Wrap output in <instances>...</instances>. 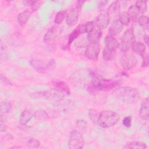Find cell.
I'll use <instances>...</instances> for the list:
<instances>
[{
	"label": "cell",
	"instance_id": "cell-1",
	"mask_svg": "<svg viewBox=\"0 0 149 149\" xmlns=\"http://www.w3.org/2000/svg\"><path fill=\"white\" fill-rule=\"evenodd\" d=\"M116 96L126 103H134L140 98L139 91L135 88L130 87H118L115 90Z\"/></svg>",
	"mask_w": 149,
	"mask_h": 149
},
{
	"label": "cell",
	"instance_id": "cell-2",
	"mask_svg": "<svg viewBox=\"0 0 149 149\" xmlns=\"http://www.w3.org/2000/svg\"><path fill=\"white\" fill-rule=\"evenodd\" d=\"M120 119V115L116 112L106 110L100 113L97 125L103 128H108L114 126Z\"/></svg>",
	"mask_w": 149,
	"mask_h": 149
},
{
	"label": "cell",
	"instance_id": "cell-3",
	"mask_svg": "<svg viewBox=\"0 0 149 149\" xmlns=\"http://www.w3.org/2000/svg\"><path fill=\"white\" fill-rule=\"evenodd\" d=\"M135 42L136 39L133 29L132 28L127 29L123 33L120 43H119L120 50L123 52L129 51Z\"/></svg>",
	"mask_w": 149,
	"mask_h": 149
},
{
	"label": "cell",
	"instance_id": "cell-4",
	"mask_svg": "<svg viewBox=\"0 0 149 149\" xmlns=\"http://www.w3.org/2000/svg\"><path fill=\"white\" fill-rule=\"evenodd\" d=\"M84 145V139L81 133L77 130L70 132L68 142V146L71 149L82 148Z\"/></svg>",
	"mask_w": 149,
	"mask_h": 149
},
{
	"label": "cell",
	"instance_id": "cell-5",
	"mask_svg": "<svg viewBox=\"0 0 149 149\" xmlns=\"http://www.w3.org/2000/svg\"><path fill=\"white\" fill-rule=\"evenodd\" d=\"M137 59L132 54H126L120 58V65L125 70H130L136 67Z\"/></svg>",
	"mask_w": 149,
	"mask_h": 149
},
{
	"label": "cell",
	"instance_id": "cell-6",
	"mask_svg": "<svg viewBox=\"0 0 149 149\" xmlns=\"http://www.w3.org/2000/svg\"><path fill=\"white\" fill-rule=\"evenodd\" d=\"M54 60L48 61L47 63L38 61L37 59H31L30 63L32 66L34 67L37 71L40 73H45L51 68L54 66Z\"/></svg>",
	"mask_w": 149,
	"mask_h": 149
},
{
	"label": "cell",
	"instance_id": "cell-7",
	"mask_svg": "<svg viewBox=\"0 0 149 149\" xmlns=\"http://www.w3.org/2000/svg\"><path fill=\"white\" fill-rule=\"evenodd\" d=\"M100 52V47L98 44H91L87 47L85 50V56L90 60L95 61L98 59Z\"/></svg>",
	"mask_w": 149,
	"mask_h": 149
},
{
	"label": "cell",
	"instance_id": "cell-8",
	"mask_svg": "<svg viewBox=\"0 0 149 149\" xmlns=\"http://www.w3.org/2000/svg\"><path fill=\"white\" fill-rule=\"evenodd\" d=\"M80 10L81 9L75 6V8L70 9V11L66 14V23L69 26L73 27L77 24Z\"/></svg>",
	"mask_w": 149,
	"mask_h": 149
},
{
	"label": "cell",
	"instance_id": "cell-9",
	"mask_svg": "<svg viewBox=\"0 0 149 149\" xmlns=\"http://www.w3.org/2000/svg\"><path fill=\"white\" fill-rule=\"evenodd\" d=\"M110 17L107 13H102L100 14L94 22L96 27L101 30L105 29L109 25L110 22Z\"/></svg>",
	"mask_w": 149,
	"mask_h": 149
},
{
	"label": "cell",
	"instance_id": "cell-10",
	"mask_svg": "<svg viewBox=\"0 0 149 149\" xmlns=\"http://www.w3.org/2000/svg\"><path fill=\"white\" fill-rule=\"evenodd\" d=\"M102 35V30L95 26L94 28L87 34L88 41L91 44H98V42Z\"/></svg>",
	"mask_w": 149,
	"mask_h": 149
},
{
	"label": "cell",
	"instance_id": "cell-11",
	"mask_svg": "<svg viewBox=\"0 0 149 149\" xmlns=\"http://www.w3.org/2000/svg\"><path fill=\"white\" fill-rule=\"evenodd\" d=\"M60 33L59 27L58 26H53L49 28L45 33L44 36V41L45 42H48L56 38Z\"/></svg>",
	"mask_w": 149,
	"mask_h": 149
},
{
	"label": "cell",
	"instance_id": "cell-12",
	"mask_svg": "<svg viewBox=\"0 0 149 149\" xmlns=\"http://www.w3.org/2000/svg\"><path fill=\"white\" fill-rule=\"evenodd\" d=\"M123 29V25L122 23L119 19H115L113 20L111 24L108 29V33L109 36H115L119 34L122 31Z\"/></svg>",
	"mask_w": 149,
	"mask_h": 149
},
{
	"label": "cell",
	"instance_id": "cell-13",
	"mask_svg": "<svg viewBox=\"0 0 149 149\" xmlns=\"http://www.w3.org/2000/svg\"><path fill=\"white\" fill-rule=\"evenodd\" d=\"M52 85L55 91L59 93L65 94L66 95L70 94V90L65 82L60 80L55 81L52 83Z\"/></svg>",
	"mask_w": 149,
	"mask_h": 149
},
{
	"label": "cell",
	"instance_id": "cell-14",
	"mask_svg": "<svg viewBox=\"0 0 149 149\" xmlns=\"http://www.w3.org/2000/svg\"><path fill=\"white\" fill-rule=\"evenodd\" d=\"M149 101H148V98L147 97L146 99H144L141 104V107L139 109V117L144 120L147 121L148 120L149 118V110H148V107H149Z\"/></svg>",
	"mask_w": 149,
	"mask_h": 149
},
{
	"label": "cell",
	"instance_id": "cell-15",
	"mask_svg": "<svg viewBox=\"0 0 149 149\" xmlns=\"http://www.w3.org/2000/svg\"><path fill=\"white\" fill-rule=\"evenodd\" d=\"M120 13V5L119 1L113 2L108 7L107 14L111 17L119 16Z\"/></svg>",
	"mask_w": 149,
	"mask_h": 149
},
{
	"label": "cell",
	"instance_id": "cell-16",
	"mask_svg": "<svg viewBox=\"0 0 149 149\" xmlns=\"http://www.w3.org/2000/svg\"><path fill=\"white\" fill-rule=\"evenodd\" d=\"M104 42L105 44V47L116 51V49L119 48V42H118V40L111 36H106L104 39Z\"/></svg>",
	"mask_w": 149,
	"mask_h": 149
},
{
	"label": "cell",
	"instance_id": "cell-17",
	"mask_svg": "<svg viewBox=\"0 0 149 149\" xmlns=\"http://www.w3.org/2000/svg\"><path fill=\"white\" fill-rule=\"evenodd\" d=\"M32 12L30 10H24L23 12H20L17 16V20L18 23L21 26H24L27 22L29 20L30 17L31 16Z\"/></svg>",
	"mask_w": 149,
	"mask_h": 149
},
{
	"label": "cell",
	"instance_id": "cell-18",
	"mask_svg": "<svg viewBox=\"0 0 149 149\" xmlns=\"http://www.w3.org/2000/svg\"><path fill=\"white\" fill-rule=\"evenodd\" d=\"M34 116L33 113L28 109L23 111L19 117V123L22 125H26Z\"/></svg>",
	"mask_w": 149,
	"mask_h": 149
},
{
	"label": "cell",
	"instance_id": "cell-19",
	"mask_svg": "<svg viewBox=\"0 0 149 149\" xmlns=\"http://www.w3.org/2000/svg\"><path fill=\"white\" fill-rule=\"evenodd\" d=\"M83 30L82 29L81 24L79 25L77 27H76L69 34L68 37V45H70V44L74 40L77 38L81 34H83Z\"/></svg>",
	"mask_w": 149,
	"mask_h": 149
},
{
	"label": "cell",
	"instance_id": "cell-20",
	"mask_svg": "<svg viewBox=\"0 0 149 149\" xmlns=\"http://www.w3.org/2000/svg\"><path fill=\"white\" fill-rule=\"evenodd\" d=\"M133 51L138 55L143 56L145 54L146 47L145 44L142 42H135L132 48Z\"/></svg>",
	"mask_w": 149,
	"mask_h": 149
},
{
	"label": "cell",
	"instance_id": "cell-21",
	"mask_svg": "<svg viewBox=\"0 0 149 149\" xmlns=\"http://www.w3.org/2000/svg\"><path fill=\"white\" fill-rule=\"evenodd\" d=\"M147 147V144L142 141H132L127 143L124 148H139V149H145Z\"/></svg>",
	"mask_w": 149,
	"mask_h": 149
},
{
	"label": "cell",
	"instance_id": "cell-22",
	"mask_svg": "<svg viewBox=\"0 0 149 149\" xmlns=\"http://www.w3.org/2000/svg\"><path fill=\"white\" fill-rule=\"evenodd\" d=\"M129 19L130 20L134 21L136 20L137 17L140 14L139 11L138 10L137 8L136 7L135 5H132L130 6L129 8L127 11L126 12Z\"/></svg>",
	"mask_w": 149,
	"mask_h": 149
},
{
	"label": "cell",
	"instance_id": "cell-23",
	"mask_svg": "<svg viewBox=\"0 0 149 149\" xmlns=\"http://www.w3.org/2000/svg\"><path fill=\"white\" fill-rule=\"evenodd\" d=\"M116 53V51L105 47L102 51V57L105 61H111L115 58Z\"/></svg>",
	"mask_w": 149,
	"mask_h": 149
},
{
	"label": "cell",
	"instance_id": "cell-24",
	"mask_svg": "<svg viewBox=\"0 0 149 149\" xmlns=\"http://www.w3.org/2000/svg\"><path fill=\"white\" fill-rule=\"evenodd\" d=\"M138 22L144 30H148L149 27L148 17L146 15H141L138 18Z\"/></svg>",
	"mask_w": 149,
	"mask_h": 149
},
{
	"label": "cell",
	"instance_id": "cell-25",
	"mask_svg": "<svg viewBox=\"0 0 149 149\" xmlns=\"http://www.w3.org/2000/svg\"><path fill=\"white\" fill-rule=\"evenodd\" d=\"M26 5L30 6L31 8L32 11H36L38 10V9L41 6L42 3V1H26L23 2Z\"/></svg>",
	"mask_w": 149,
	"mask_h": 149
},
{
	"label": "cell",
	"instance_id": "cell-26",
	"mask_svg": "<svg viewBox=\"0 0 149 149\" xmlns=\"http://www.w3.org/2000/svg\"><path fill=\"white\" fill-rule=\"evenodd\" d=\"M34 118L37 120H44L48 119V113L44 110H38L34 112L33 114Z\"/></svg>",
	"mask_w": 149,
	"mask_h": 149
},
{
	"label": "cell",
	"instance_id": "cell-27",
	"mask_svg": "<svg viewBox=\"0 0 149 149\" xmlns=\"http://www.w3.org/2000/svg\"><path fill=\"white\" fill-rule=\"evenodd\" d=\"M134 5L137 8L140 13H144L147 11V4L146 1H137Z\"/></svg>",
	"mask_w": 149,
	"mask_h": 149
},
{
	"label": "cell",
	"instance_id": "cell-28",
	"mask_svg": "<svg viewBox=\"0 0 149 149\" xmlns=\"http://www.w3.org/2000/svg\"><path fill=\"white\" fill-rule=\"evenodd\" d=\"M12 110V105L9 102L1 101L0 105V111L1 113L10 112Z\"/></svg>",
	"mask_w": 149,
	"mask_h": 149
},
{
	"label": "cell",
	"instance_id": "cell-29",
	"mask_svg": "<svg viewBox=\"0 0 149 149\" xmlns=\"http://www.w3.org/2000/svg\"><path fill=\"white\" fill-rule=\"evenodd\" d=\"M66 12L65 10H61L58 12L55 16L54 22L56 24H61L66 17Z\"/></svg>",
	"mask_w": 149,
	"mask_h": 149
},
{
	"label": "cell",
	"instance_id": "cell-30",
	"mask_svg": "<svg viewBox=\"0 0 149 149\" xmlns=\"http://www.w3.org/2000/svg\"><path fill=\"white\" fill-rule=\"evenodd\" d=\"M81 25H82L84 33H87V34L90 33L95 27V23L93 21L86 22L85 23L81 24Z\"/></svg>",
	"mask_w": 149,
	"mask_h": 149
},
{
	"label": "cell",
	"instance_id": "cell-31",
	"mask_svg": "<svg viewBox=\"0 0 149 149\" xmlns=\"http://www.w3.org/2000/svg\"><path fill=\"white\" fill-rule=\"evenodd\" d=\"M119 20L124 26H127L129 24L130 22V19H129L127 13L126 12H123L120 13L119 16Z\"/></svg>",
	"mask_w": 149,
	"mask_h": 149
},
{
	"label": "cell",
	"instance_id": "cell-32",
	"mask_svg": "<svg viewBox=\"0 0 149 149\" xmlns=\"http://www.w3.org/2000/svg\"><path fill=\"white\" fill-rule=\"evenodd\" d=\"M99 115L100 113H98V112L94 109H90L88 111L89 118L93 123H97L99 117Z\"/></svg>",
	"mask_w": 149,
	"mask_h": 149
},
{
	"label": "cell",
	"instance_id": "cell-33",
	"mask_svg": "<svg viewBox=\"0 0 149 149\" xmlns=\"http://www.w3.org/2000/svg\"><path fill=\"white\" fill-rule=\"evenodd\" d=\"M27 145L30 148H38L40 146V142L36 139L31 138L28 140Z\"/></svg>",
	"mask_w": 149,
	"mask_h": 149
},
{
	"label": "cell",
	"instance_id": "cell-34",
	"mask_svg": "<svg viewBox=\"0 0 149 149\" xmlns=\"http://www.w3.org/2000/svg\"><path fill=\"white\" fill-rule=\"evenodd\" d=\"M8 56V50L6 46L1 43V59L6 61Z\"/></svg>",
	"mask_w": 149,
	"mask_h": 149
},
{
	"label": "cell",
	"instance_id": "cell-35",
	"mask_svg": "<svg viewBox=\"0 0 149 149\" xmlns=\"http://www.w3.org/2000/svg\"><path fill=\"white\" fill-rule=\"evenodd\" d=\"M76 127L79 132L84 131L87 127V122L84 120H77L76 122Z\"/></svg>",
	"mask_w": 149,
	"mask_h": 149
},
{
	"label": "cell",
	"instance_id": "cell-36",
	"mask_svg": "<svg viewBox=\"0 0 149 149\" xmlns=\"http://www.w3.org/2000/svg\"><path fill=\"white\" fill-rule=\"evenodd\" d=\"M132 118L131 116H127L122 120V123L126 127H130L132 126Z\"/></svg>",
	"mask_w": 149,
	"mask_h": 149
},
{
	"label": "cell",
	"instance_id": "cell-37",
	"mask_svg": "<svg viewBox=\"0 0 149 149\" xmlns=\"http://www.w3.org/2000/svg\"><path fill=\"white\" fill-rule=\"evenodd\" d=\"M0 80H1V83L4 85H12L11 82L9 81V80L6 78L5 76H3L2 74H1V77H0Z\"/></svg>",
	"mask_w": 149,
	"mask_h": 149
},
{
	"label": "cell",
	"instance_id": "cell-38",
	"mask_svg": "<svg viewBox=\"0 0 149 149\" xmlns=\"http://www.w3.org/2000/svg\"><path fill=\"white\" fill-rule=\"evenodd\" d=\"M148 65V54L144 55L143 56V61H142V64L141 66L142 67H146Z\"/></svg>",
	"mask_w": 149,
	"mask_h": 149
},
{
	"label": "cell",
	"instance_id": "cell-39",
	"mask_svg": "<svg viewBox=\"0 0 149 149\" xmlns=\"http://www.w3.org/2000/svg\"><path fill=\"white\" fill-rule=\"evenodd\" d=\"M108 3V1H101L98 6V9H100V10H103V9L104 8V7L106 6V5Z\"/></svg>",
	"mask_w": 149,
	"mask_h": 149
},
{
	"label": "cell",
	"instance_id": "cell-40",
	"mask_svg": "<svg viewBox=\"0 0 149 149\" xmlns=\"http://www.w3.org/2000/svg\"><path fill=\"white\" fill-rule=\"evenodd\" d=\"M7 129V127L5 125V122H1V126H0V129H1V132H5L6 131Z\"/></svg>",
	"mask_w": 149,
	"mask_h": 149
},
{
	"label": "cell",
	"instance_id": "cell-41",
	"mask_svg": "<svg viewBox=\"0 0 149 149\" xmlns=\"http://www.w3.org/2000/svg\"><path fill=\"white\" fill-rule=\"evenodd\" d=\"M144 40L145 41V42L148 45V35H145L144 36Z\"/></svg>",
	"mask_w": 149,
	"mask_h": 149
},
{
	"label": "cell",
	"instance_id": "cell-42",
	"mask_svg": "<svg viewBox=\"0 0 149 149\" xmlns=\"http://www.w3.org/2000/svg\"><path fill=\"white\" fill-rule=\"evenodd\" d=\"M22 148V147H20V146H13V147H11V148Z\"/></svg>",
	"mask_w": 149,
	"mask_h": 149
}]
</instances>
